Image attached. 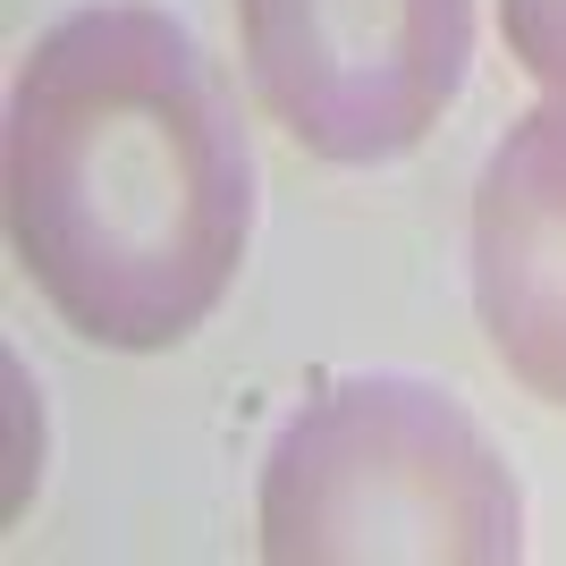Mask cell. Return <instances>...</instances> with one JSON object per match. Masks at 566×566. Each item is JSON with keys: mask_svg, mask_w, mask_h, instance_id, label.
<instances>
[{"mask_svg": "<svg viewBox=\"0 0 566 566\" xmlns=\"http://www.w3.org/2000/svg\"><path fill=\"white\" fill-rule=\"evenodd\" d=\"M254 542L280 566H507L524 549V491L449 389L364 373L280 423Z\"/></svg>", "mask_w": 566, "mask_h": 566, "instance_id": "cell-2", "label": "cell"}, {"mask_svg": "<svg viewBox=\"0 0 566 566\" xmlns=\"http://www.w3.org/2000/svg\"><path fill=\"white\" fill-rule=\"evenodd\" d=\"M473 322L499 373L566 406V94L524 111L473 178Z\"/></svg>", "mask_w": 566, "mask_h": 566, "instance_id": "cell-4", "label": "cell"}, {"mask_svg": "<svg viewBox=\"0 0 566 566\" xmlns=\"http://www.w3.org/2000/svg\"><path fill=\"white\" fill-rule=\"evenodd\" d=\"M262 111L331 169H380L449 118L473 0H237Z\"/></svg>", "mask_w": 566, "mask_h": 566, "instance_id": "cell-3", "label": "cell"}, {"mask_svg": "<svg viewBox=\"0 0 566 566\" xmlns=\"http://www.w3.org/2000/svg\"><path fill=\"white\" fill-rule=\"evenodd\" d=\"M245 237V118L187 25L94 0L34 34L9 85V245L76 338L178 347L229 296Z\"/></svg>", "mask_w": 566, "mask_h": 566, "instance_id": "cell-1", "label": "cell"}, {"mask_svg": "<svg viewBox=\"0 0 566 566\" xmlns=\"http://www.w3.org/2000/svg\"><path fill=\"white\" fill-rule=\"evenodd\" d=\"M499 25H507V51L524 69L549 94H566V0H499Z\"/></svg>", "mask_w": 566, "mask_h": 566, "instance_id": "cell-5", "label": "cell"}]
</instances>
